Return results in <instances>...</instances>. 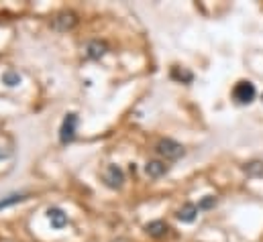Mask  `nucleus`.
Returning a JSON list of instances; mask_svg holds the SVG:
<instances>
[{
  "label": "nucleus",
  "mask_w": 263,
  "mask_h": 242,
  "mask_svg": "<svg viewBox=\"0 0 263 242\" xmlns=\"http://www.w3.org/2000/svg\"><path fill=\"white\" fill-rule=\"evenodd\" d=\"M155 151H157V155H161L165 161H178V159H182V157L186 155L184 145L176 143L174 138H161V140L155 145Z\"/></svg>",
  "instance_id": "nucleus-1"
},
{
  "label": "nucleus",
  "mask_w": 263,
  "mask_h": 242,
  "mask_svg": "<svg viewBox=\"0 0 263 242\" xmlns=\"http://www.w3.org/2000/svg\"><path fill=\"white\" fill-rule=\"evenodd\" d=\"M255 96H257V90H255V86H253L249 79H243V82H239V84L233 88V100H235L237 104H241V106L251 104V102L255 100Z\"/></svg>",
  "instance_id": "nucleus-2"
},
{
  "label": "nucleus",
  "mask_w": 263,
  "mask_h": 242,
  "mask_svg": "<svg viewBox=\"0 0 263 242\" xmlns=\"http://www.w3.org/2000/svg\"><path fill=\"white\" fill-rule=\"evenodd\" d=\"M76 130H78V114L69 112L60 126V143L62 145H69L76 138Z\"/></svg>",
  "instance_id": "nucleus-3"
},
{
  "label": "nucleus",
  "mask_w": 263,
  "mask_h": 242,
  "mask_svg": "<svg viewBox=\"0 0 263 242\" xmlns=\"http://www.w3.org/2000/svg\"><path fill=\"white\" fill-rule=\"evenodd\" d=\"M78 25V14L71 12V10H66V12H60L53 21H51V27L60 33H66V31H71L73 27Z\"/></svg>",
  "instance_id": "nucleus-4"
},
{
  "label": "nucleus",
  "mask_w": 263,
  "mask_h": 242,
  "mask_svg": "<svg viewBox=\"0 0 263 242\" xmlns=\"http://www.w3.org/2000/svg\"><path fill=\"white\" fill-rule=\"evenodd\" d=\"M102 179H104V183H106L110 189H121L123 183H125V173H123L121 167L108 165V167L104 169V173H102Z\"/></svg>",
  "instance_id": "nucleus-5"
},
{
  "label": "nucleus",
  "mask_w": 263,
  "mask_h": 242,
  "mask_svg": "<svg viewBox=\"0 0 263 242\" xmlns=\"http://www.w3.org/2000/svg\"><path fill=\"white\" fill-rule=\"evenodd\" d=\"M106 53H108V45H106L104 41L94 39V41H90V43L86 45V57H88V59L98 61V59H102Z\"/></svg>",
  "instance_id": "nucleus-6"
},
{
  "label": "nucleus",
  "mask_w": 263,
  "mask_h": 242,
  "mask_svg": "<svg viewBox=\"0 0 263 242\" xmlns=\"http://www.w3.org/2000/svg\"><path fill=\"white\" fill-rule=\"evenodd\" d=\"M167 173V165L159 159H153V161H147L145 165V175L151 177V179H157V177H163Z\"/></svg>",
  "instance_id": "nucleus-7"
},
{
  "label": "nucleus",
  "mask_w": 263,
  "mask_h": 242,
  "mask_svg": "<svg viewBox=\"0 0 263 242\" xmlns=\"http://www.w3.org/2000/svg\"><path fill=\"white\" fill-rule=\"evenodd\" d=\"M47 218H49V222H51V226L55 230H62V228L67 226V214L60 208H49L47 210Z\"/></svg>",
  "instance_id": "nucleus-8"
},
{
  "label": "nucleus",
  "mask_w": 263,
  "mask_h": 242,
  "mask_svg": "<svg viewBox=\"0 0 263 242\" xmlns=\"http://www.w3.org/2000/svg\"><path fill=\"white\" fill-rule=\"evenodd\" d=\"M145 232H147L151 238H163V236H167L170 226H167L163 220H155V222H149V224L145 226Z\"/></svg>",
  "instance_id": "nucleus-9"
},
{
  "label": "nucleus",
  "mask_w": 263,
  "mask_h": 242,
  "mask_svg": "<svg viewBox=\"0 0 263 242\" xmlns=\"http://www.w3.org/2000/svg\"><path fill=\"white\" fill-rule=\"evenodd\" d=\"M198 206L196 204H184L180 210H178V220L184 222V224H192L198 218Z\"/></svg>",
  "instance_id": "nucleus-10"
},
{
  "label": "nucleus",
  "mask_w": 263,
  "mask_h": 242,
  "mask_svg": "<svg viewBox=\"0 0 263 242\" xmlns=\"http://www.w3.org/2000/svg\"><path fill=\"white\" fill-rule=\"evenodd\" d=\"M21 82H23V77H21V73L14 71V69H6V71L2 73V84L8 86V88H16Z\"/></svg>",
  "instance_id": "nucleus-11"
},
{
  "label": "nucleus",
  "mask_w": 263,
  "mask_h": 242,
  "mask_svg": "<svg viewBox=\"0 0 263 242\" xmlns=\"http://www.w3.org/2000/svg\"><path fill=\"white\" fill-rule=\"evenodd\" d=\"M27 197H29L27 193H10V195H6V197L0 199V210L10 208V206H16V204H23Z\"/></svg>",
  "instance_id": "nucleus-12"
},
{
  "label": "nucleus",
  "mask_w": 263,
  "mask_h": 242,
  "mask_svg": "<svg viewBox=\"0 0 263 242\" xmlns=\"http://www.w3.org/2000/svg\"><path fill=\"white\" fill-rule=\"evenodd\" d=\"M243 171L249 175V177H263V161H249Z\"/></svg>",
  "instance_id": "nucleus-13"
},
{
  "label": "nucleus",
  "mask_w": 263,
  "mask_h": 242,
  "mask_svg": "<svg viewBox=\"0 0 263 242\" xmlns=\"http://www.w3.org/2000/svg\"><path fill=\"white\" fill-rule=\"evenodd\" d=\"M172 77H174V79H182V82H186V84H190V82L194 79V75H192L188 69H180V67H174Z\"/></svg>",
  "instance_id": "nucleus-14"
},
{
  "label": "nucleus",
  "mask_w": 263,
  "mask_h": 242,
  "mask_svg": "<svg viewBox=\"0 0 263 242\" xmlns=\"http://www.w3.org/2000/svg\"><path fill=\"white\" fill-rule=\"evenodd\" d=\"M216 206V197L214 195H204L198 204V210H212Z\"/></svg>",
  "instance_id": "nucleus-15"
}]
</instances>
